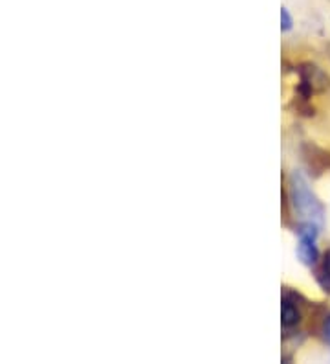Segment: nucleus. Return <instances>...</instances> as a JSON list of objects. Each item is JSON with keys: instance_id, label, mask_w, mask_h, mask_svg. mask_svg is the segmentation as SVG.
I'll use <instances>...</instances> for the list:
<instances>
[{"instance_id": "nucleus-1", "label": "nucleus", "mask_w": 330, "mask_h": 364, "mask_svg": "<svg viewBox=\"0 0 330 364\" xmlns=\"http://www.w3.org/2000/svg\"><path fill=\"white\" fill-rule=\"evenodd\" d=\"M290 200L292 208L297 213V218L304 223H314L319 228L325 225V208H323L321 200L310 190L307 178L303 173L294 171L290 175Z\"/></svg>"}, {"instance_id": "nucleus-2", "label": "nucleus", "mask_w": 330, "mask_h": 364, "mask_svg": "<svg viewBox=\"0 0 330 364\" xmlns=\"http://www.w3.org/2000/svg\"><path fill=\"white\" fill-rule=\"evenodd\" d=\"M321 228L314 225V223L301 221L299 228H297V258L301 263L307 267H314L319 259V250H317V235H319Z\"/></svg>"}, {"instance_id": "nucleus-3", "label": "nucleus", "mask_w": 330, "mask_h": 364, "mask_svg": "<svg viewBox=\"0 0 330 364\" xmlns=\"http://www.w3.org/2000/svg\"><path fill=\"white\" fill-rule=\"evenodd\" d=\"M281 324L285 329H294L301 324L299 307H297V304H295L290 296L282 298Z\"/></svg>"}, {"instance_id": "nucleus-4", "label": "nucleus", "mask_w": 330, "mask_h": 364, "mask_svg": "<svg viewBox=\"0 0 330 364\" xmlns=\"http://www.w3.org/2000/svg\"><path fill=\"white\" fill-rule=\"evenodd\" d=\"M317 282H319L323 291L330 294V250H326L325 256H323V263L319 267V272H317Z\"/></svg>"}, {"instance_id": "nucleus-5", "label": "nucleus", "mask_w": 330, "mask_h": 364, "mask_svg": "<svg viewBox=\"0 0 330 364\" xmlns=\"http://www.w3.org/2000/svg\"><path fill=\"white\" fill-rule=\"evenodd\" d=\"M294 28V18H292L290 11L286 8H281V30L290 31Z\"/></svg>"}, {"instance_id": "nucleus-6", "label": "nucleus", "mask_w": 330, "mask_h": 364, "mask_svg": "<svg viewBox=\"0 0 330 364\" xmlns=\"http://www.w3.org/2000/svg\"><path fill=\"white\" fill-rule=\"evenodd\" d=\"M323 335H325V341L330 344V316L325 320V328H323Z\"/></svg>"}]
</instances>
